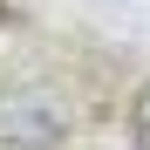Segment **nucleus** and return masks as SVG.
Returning a JSON list of instances; mask_svg holds the SVG:
<instances>
[{
  "instance_id": "2",
  "label": "nucleus",
  "mask_w": 150,
  "mask_h": 150,
  "mask_svg": "<svg viewBox=\"0 0 150 150\" xmlns=\"http://www.w3.org/2000/svg\"><path fill=\"white\" fill-rule=\"evenodd\" d=\"M130 137H137V150H150V82H143V96L130 103Z\"/></svg>"
},
{
  "instance_id": "1",
  "label": "nucleus",
  "mask_w": 150,
  "mask_h": 150,
  "mask_svg": "<svg viewBox=\"0 0 150 150\" xmlns=\"http://www.w3.org/2000/svg\"><path fill=\"white\" fill-rule=\"evenodd\" d=\"M68 130H75L68 96H55V89H14V96H0V150H55Z\"/></svg>"
}]
</instances>
